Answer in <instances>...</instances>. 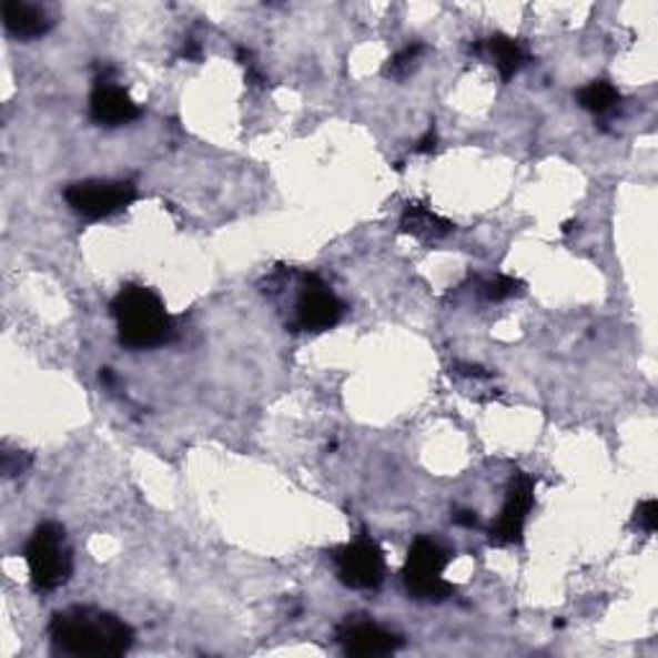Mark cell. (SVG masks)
<instances>
[{
	"label": "cell",
	"instance_id": "6da1fadb",
	"mask_svg": "<svg viewBox=\"0 0 658 658\" xmlns=\"http://www.w3.org/2000/svg\"><path fill=\"white\" fill-rule=\"evenodd\" d=\"M50 640L60 654L111 658L134 646L132 625L95 607H70L50 622Z\"/></svg>",
	"mask_w": 658,
	"mask_h": 658
},
{
	"label": "cell",
	"instance_id": "7a4b0ae2",
	"mask_svg": "<svg viewBox=\"0 0 658 658\" xmlns=\"http://www.w3.org/2000/svg\"><path fill=\"white\" fill-rule=\"evenodd\" d=\"M111 314L117 320L121 345L132 351H152L175 337L173 316L152 288L124 286L111 302Z\"/></svg>",
	"mask_w": 658,
	"mask_h": 658
},
{
	"label": "cell",
	"instance_id": "3957f363",
	"mask_svg": "<svg viewBox=\"0 0 658 658\" xmlns=\"http://www.w3.org/2000/svg\"><path fill=\"white\" fill-rule=\"evenodd\" d=\"M31 587L37 591H54L64 587L72 576V550L64 527L57 523L39 525L23 550Z\"/></svg>",
	"mask_w": 658,
	"mask_h": 658
},
{
	"label": "cell",
	"instance_id": "277c9868",
	"mask_svg": "<svg viewBox=\"0 0 658 658\" xmlns=\"http://www.w3.org/2000/svg\"><path fill=\"white\" fill-rule=\"evenodd\" d=\"M451 550H445L433 538L414 540L404 564V584L409 597L419 599V603H445V599L453 597L456 587L443 579V571L451 564Z\"/></svg>",
	"mask_w": 658,
	"mask_h": 658
},
{
	"label": "cell",
	"instance_id": "5b68a950",
	"mask_svg": "<svg viewBox=\"0 0 658 658\" xmlns=\"http://www.w3.org/2000/svg\"><path fill=\"white\" fill-rule=\"evenodd\" d=\"M332 560H335L337 579L351 589L361 591H376L384 584L386 560L384 550L371 535H361V538L347 543L332 550Z\"/></svg>",
	"mask_w": 658,
	"mask_h": 658
},
{
	"label": "cell",
	"instance_id": "8992f818",
	"mask_svg": "<svg viewBox=\"0 0 658 658\" xmlns=\"http://www.w3.org/2000/svg\"><path fill=\"white\" fill-rule=\"evenodd\" d=\"M68 206L83 219L113 216L136 201V185L132 181H80L64 189Z\"/></svg>",
	"mask_w": 658,
	"mask_h": 658
},
{
	"label": "cell",
	"instance_id": "52a82bcc",
	"mask_svg": "<svg viewBox=\"0 0 658 658\" xmlns=\"http://www.w3.org/2000/svg\"><path fill=\"white\" fill-rule=\"evenodd\" d=\"M535 505V482L527 474H515L507 486V499L497 523L492 525L489 540L494 546H515L523 540L527 515Z\"/></svg>",
	"mask_w": 658,
	"mask_h": 658
},
{
	"label": "cell",
	"instance_id": "ba28073f",
	"mask_svg": "<svg viewBox=\"0 0 658 658\" xmlns=\"http://www.w3.org/2000/svg\"><path fill=\"white\" fill-rule=\"evenodd\" d=\"M294 327L304 332H324L332 330L345 316V304L316 279V275H304L302 294L296 302Z\"/></svg>",
	"mask_w": 658,
	"mask_h": 658
},
{
	"label": "cell",
	"instance_id": "9c48e42d",
	"mask_svg": "<svg viewBox=\"0 0 658 658\" xmlns=\"http://www.w3.org/2000/svg\"><path fill=\"white\" fill-rule=\"evenodd\" d=\"M337 640L347 656H392L402 648V638L371 620H347L340 625Z\"/></svg>",
	"mask_w": 658,
	"mask_h": 658
},
{
	"label": "cell",
	"instance_id": "30bf717a",
	"mask_svg": "<svg viewBox=\"0 0 658 658\" xmlns=\"http://www.w3.org/2000/svg\"><path fill=\"white\" fill-rule=\"evenodd\" d=\"M88 111H91V119L99 126H124L132 124V121L140 119V103H134L132 95H129L124 88H119L109 78L95 80V88L91 93V103H88Z\"/></svg>",
	"mask_w": 658,
	"mask_h": 658
},
{
	"label": "cell",
	"instance_id": "8fae6325",
	"mask_svg": "<svg viewBox=\"0 0 658 658\" xmlns=\"http://www.w3.org/2000/svg\"><path fill=\"white\" fill-rule=\"evenodd\" d=\"M3 27L16 39H39L54 27L50 13L42 6L27 3V0H3Z\"/></svg>",
	"mask_w": 658,
	"mask_h": 658
},
{
	"label": "cell",
	"instance_id": "7c38bea8",
	"mask_svg": "<svg viewBox=\"0 0 658 658\" xmlns=\"http://www.w3.org/2000/svg\"><path fill=\"white\" fill-rule=\"evenodd\" d=\"M470 52L486 54L489 60H494L502 80H512L519 70L525 68L527 62H530V54H527L525 47L519 44L517 39L505 37V34H494L489 39H482V42L470 47Z\"/></svg>",
	"mask_w": 658,
	"mask_h": 658
},
{
	"label": "cell",
	"instance_id": "4fadbf2b",
	"mask_svg": "<svg viewBox=\"0 0 658 658\" xmlns=\"http://www.w3.org/2000/svg\"><path fill=\"white\" fill-rule=\"evenodd\" d=\"M453 230H456V224L443 219L441 214H435L425 203H406L402 214V232L412 234V237H417L422 242H437L448 237Z\"/></svg>",
	"mask_w": 658,
	"mask_h": 658
},
{
	"label": "cell",
	"instance_id": "5bb4252c",
	"mask_svg": "<svg viewBox=\"0 0 658 658\" xmlns=\"http://www.w3.org/2000/svg\"><path fill=\"white\" fill-rule=\"evenodd\" d=\"M576 101H579L581 109L591 113H607L620 103V91L613 83H607V80H591L589 85H584L576 93Z\"/></svg>",
	"mask_w": 658,
	"mask_h": 658
},
{
	"label": "cell",
	"instance_id": "9a60e30c",
	"mask_svg": "<svg viewBox=\"0 0 658 658\" xmlns=\"http://www.w3.org/2000/svg\"><path fill=\"white\" fill-rule=\"evenodd\" d=\"M523 291V281L512 279V275H494L486 283H482V296L486 302H507V298L517 296Z\"/></svg>",
	"mask_w": 658,
	"mask_h": 658
},
{
	"label": "cell",
	"instance_id": "2e32d148",
	"mask_svg": "<svg viewBox=\"0 0 658 658\" xmlns=\"http://www.w3.org/2000/svg\"><path fill=\"white\" fill-rule=\"evenodd\" d=\"M422 52H425V44H419V42L406 44L404 50H399L392 57V60H388L386 72L394 78H406L414 68H417Z\"/></svg>",
	"mask_w": 658,
	"mask_h": 658
},
{
	"label": "cell",
	"instance_id": "e0dca14e",
	"mask_svg": "<svg viewBox=\"0 0 658 658\" xmlns=\"http://www.w3.org/2000/svg\"><path fill=\"white\" fill-rule=\"evenodd\" d=\"M29 466H31V456L29 453H23V451H11L6 445L3 448V474L8 476V478H13V476H23L29 470Z\"/></svg>",
	"mask_w": 658,
	"mask_h": 658
},
{
	"label": "cell",
	"instance_id": "ac0fdd59",
	"mask_svg": "<svg viewBox=\"0 0 658 658\" xmlns=\"http://www.w3.org/2000/svg\"><path fill=\"white\" fill-rule=\"evenodd\" d=\"M636 525L644 533H654L656 530V525H658V502L656 499H646L644 505H638Z\"/></svg>",
	"mask_w": 658,
	"mask_h": 658
},
{
	"label": "cell",
	"instance_id": "d6986e66",
	"mask_svg": "<svg viewBox=\"0 0 658 658\" xmlns=\"http://www.w3.org/2000/svg\"><path fill=\"white\" fill-rule=\"evenodd\" d=\"M456 373L458 376H466V378H489V373H486L484 368H478V365H470V363H458Z\"/></svg>",
	"mask_w": 658,
	"mask_h": 658
},
{
	"label": "cell",
	"instance_id": "ffe728a7",
	"mask_svg": "<svg viewBox=\"0 0 658 658\" xmlns=\"http://www.w3.org/2000/svg\"><path fill=\"white\" fill-rule=\"evenodd\" d=\"M435 148H437V132H435V129H429V132L417 142V148H414V152L427 154V152H435Z\"/></svg>",
	"mask_w": 658,
	"mask_h": 658
},
{
	"label": "cell",
	"instance_id": "44dd1931",
	"mask_svg": "<svg viewBox=\"0 0 658 658\" xmlns=\"http://www.w3.org/2000/svg\"><path fill=\"white\" fill-rule=\"evenodd\" d=\"M453 523L460 527H478V517H476V512L460 509V512H456V515H453Z\"/></svg>",
	"mask_w": 658,
	"mask_h": 658
},
{
	"label": "cell",
	"instance_id": "7402d4cb",
	"mask_svg": "<svg viewBox=\"0 0 658 658\" xmlns=\"http://www.w3.org/2000/svg\"><path fill=\"white\" fill-rule=\"evenodd\" d=\"M181 54L185 57V60H199L201 50H199L196 42H189V44H183V52Z\"/></svg>",
	"mask_w": 658,
	"mask_h": 658
}]
</instances>
